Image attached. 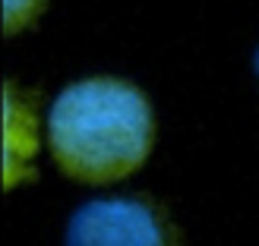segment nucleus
<instances>
[{"instance_id": "f257e3e1", "label": "nucleus", "mask_w": 259, "mask_h": 246, "mask_svg": "<svg viewBox=\"0 0 259 246\" xmlns=\"http://www.w3.org/2000/svg\"><path fill=\"white\" fill-rule=\"evenodd\" d=\"M54 167L82 186H111L146 167L155 149L149 95L120 76H85L63 85L45 114Z\"/></svg>"}, {"instance_id": "f03ea898", "label": "nucleus", "mask_w": 259, "mask_h": 246, "mask_svg": "<svg viewBox=\"0 0 259 246\" xmlns=\"http://www.w3.org/2000/svg\"><path fill=\"white\" fill-rule=\"evenodd\" d=\"M63 246H180L158 202L142 196L89 199L70 215Z\"/></svg>"}, {"instance_id": "7ed1b4c3", "label": "nucleus", "mask_w": 259, "mask_h": 246, "mask_svg": "<svg viewBox=\"0 0 259 246\" xmlns=\"http://www.w3.org/2000/svg\"><path fill=\"white\" fill-rule=\"evenodd\" d=\"M48 145L38 95L25 85L4 82V189H22L38 180V155Z\"/></svg>"}, {"instance_id": "20e7f679", "label": "nucleus", "mask_w": 259, "mask_h": 246, "mask_svg": "<svg viewBox=\"0 0 259 246\" xmlns=\"http://www.w3.org/2000/svg\"><path fill=\"white\" fill-rule=\"evenodd\" d=\"M48 0H4V35H22L45 16Z\"/></svg>"}, {"instance_id": "39448f33", "label": "nucleus", "mask_w": 259, "mask_h": 246, "mask_svg": "<svg viewBox=\"0 0 259 246\" xmlns=\"http://www.w3.org/2000/svg\"><path fill=\"white\" fill-rule=\"evenodd\" d=\"M256 79H259V51H256Z\"/></svg>"}]
</instances>
